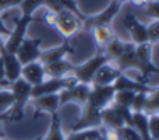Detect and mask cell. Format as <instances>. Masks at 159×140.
Wrapping results in <instances>:
<instances>
[{"label":"cell","mask_w":159,"mask_h":140,"mask_svg":"<svg viewBox=\"0 0 159 140\" xmlns=\"http://www.w3.org/2000/svg\"><path fill=\"white\" fill-rule=\"evenodd\" d=\"M90 31H92L93 41L97 42V46L100 49H103L108 44V41L113 37V31L110 25H93Z\"/></svg>","instance_id":"19"},{"label":"cell","mask_w":159,"mask_h":140,"mask_svg":"<svg viewBox=\"0 0 159 140\" xmlns=\"http://www.w3.org/2000/svg\"><path fill=\"white\" fill-rule=\"evenodd\" d=\"M59 2H61V7L64 10H70L71 14H75V15H76L81 22L86 19V15H85V14H81V10H80L76 0H59Z\"/></svg>","instance_id":"29"},{"label":"cell","mask_w":159,"mask_h":140,"mask_svg":"<svg viewBox=\"0 0 159 140\" xmlns=\"http://www.w3.org/2000/svg\"><path fill=\"white\" fill-rule=\"evenodd\" d=\"M0 56H2L3 61V69H5V79L9 83H14L20 78V71H22V64L17 59V56L14 52H9L5 49L0 51Z\"/></svg>","instance_id":"12"},{"label":"cell","mask_w":159,"mask_h":140,"mask_svg":"<svg viewBox=\"0 0 159 140\" xmlns=\"http://www.w3.org/2000/svg\"><path fill=\"white\" fill-rule=\"evenodd\" d=\"M32 20H36V17H29V15H20L17 19L16 25L10 29V34L5 37V42H3V49L9 52H14L16 54L17 47L20 46V42L25 39V32H27V27Z\"/></svg>","instance_id":"5"},{"label":"cell","mask_w":159,"mask_h":140,"mask_svg":"<svg viewBox=\"0 0 159 140\" xmlns=\"http://www.w3.org/2000/svg\"><path fill=\"white\" fill-rule=\"evenodd\" d=\"M71 52H73V47H71L70 41H64L61 46H58V47L48 49V51H41L39 61L43 64H49V63L59 61V59H64L66 54H71Z\"/></svg>","instance_id":"16"},{"label":"cell","mask_w":159,"mask_h":140,"mask_svg":"<svg viewBox=\"0 0 159 140\" xmlns=\"http://www.w3.org/2000/svg\"><path fill=\"white\" fill-rule=\"evenodd\" d=\"M130 2L134 3V5H137V7H142V5H146L149 0H130Z\"/></svg>","instance_id":"37"},{"label":"cell","mask_w":159,"mask_h":140,"mask_svg":"<svg viewBox=\"0 0 159 140\" xmlns=\"http://www.w3.org/2000/svg\"><path fill=\"white\" fill-rule=\"evenodd\" d=\"M20 78L25 79L31 86L39 85L41 81L46 79V73H44V66L41 61H32L27 64H22V71H20Z\"/></svg>","instance_id":"13"},{"label":"cell","mask_w":159,"mask_h":140,"mask_svg":"<svg viewBox=\"0 0 159 140\" xmlns=\"http://www.w3.org/2000/svg\"><path fill=\"white\" fill-rule=\"evenodd\" d=\"M119 74H120V71L113 66L112 61H108V63H105L102 68H98V71L95 73V76H93L92 85H95V86H108V85H113V81L117 79Z\"/></svg>","instance_id":"15"},{"label":"cell","mask_w":159,"mask_h":140,"mask_svg":"<svg viewBox=\"0 0 159 140\" xmlns=\"http://www.w3.org/2000/svg\"><path fill=\"white\" fill-rule=\"evenodd\" d=\"M32 105H34V108H36V113H49V115H51V113H56L61 108V105H59V93L32 98Z\"/></svg>","instance_id":"14"},{"label":"cell","mask_w":159,"mask_h":140,"mask_svg":"<svg viewBox=\"0 0 159 140\" xmlns=\"http://www.w3.org/2000/svg\"><path fill=\"white\" fill-rule=\"evenodd\" d=\"M10 34V29L5 25V22H3V17H2V14H0V36H9Z\"/></svg>","instance_id":"36"},{"label":"cell","mask_w":159,"mask_h":140,"mask_svg":"<svg viewBox=\"0 0 159 140\" xmlns=\"http://www.w3.org/2000/svg\"><path fill=\"white\" fill-rule=\"evenodd\" d=\"M113 94H115V90H113L112 85L108 86H95L92 85L88 93V100H86V107H92L97 110H103L107 105H110L113 101Z\"/></svg>","instance_id":"6"},{"label":"cell","mask_w":159,"mask_h":140,"mask_svg":"<svg viewBox=\"0 0 159 140\" xmlns=\"http://www.w3.org/2000/svg\"><path fill=\"white\" fill-rule=\"evenodd\" d=\"M117 3H120V5H124V2H125V0H115Z\"/></svg>","instance_id":"39"},{"label":"cell","mask_w":159,"mask_h":140,"mask_svg":"<svg viewBox=\"0 0 159 140\" xmlns=\"http://www.w3.org/2000/svg\"><path fill=\"white\" fill-rule=\"evenodd\" d=\"M146 32H147V42L156 46L159 39V19H152V22L149 25H146Z\"/></svg>","instance_id":"27"},{"label":"cell","mask_w":159,"mask_h":140,"mask_svg":"<svg viewBox=\"0 0 159 140\" xmlns=\"http://www.w3.org/2000/svg\"><path fill=\"white\" fill-rule=\"evenodd\" d=\"M22 0H0V12L3 10H9L12 7H19Z\"/></svg>","instance_id":"34"},{"label":"cell","mask_w":159,"mask_h":140,"mask_svg":"<svg viewBox=\"0 0 159 140\" xmlns=\"http://www.w3.org/2000/svg\"><path fill=\"white\" fill-rule=\"evenodd\" d=\"M157 110H159V93L156 88L147 93L146 103H144V113L146 115H152V113H157Z\"/></svg>","instance_id":"23"},{"label":"cell","mask_w":159,"mask_h":140,"mask_svg":"<svg viewBox=\"0 0 159 140\" xmlns=\"http://www.w3.org/2000/svg\"><path fill=\"white\" fill-rule=\"evenodd\" d=\"M14 105V96L9 88H0V115H7Z\"/></svg>","instance_id":"25"},{"label":"cell","mask_w":159,"mask_h":140,"mask_svg":"<svg viewBox=\"0 0 159 140\" xmlns=\"http://www.w3.org/2000/svg\"><path fill=\"white\" fill-rule=\"evenodd\" d=\"M130 108H125V107H120L117 103H112L107 105L103 110L100 112V122H102V127L103 128H120L124 125H130Z\"/></svg>","instance_id":"2"},{"label":"cell","mask_w":159,"mask_h":140,"mask_svg":"<svg viewBox=\"0 0 159 140\" xmlns=\"http://www.w3.org/2000/svg\"><path fill=\"white\" fill-rule=\"evenodd\" d=\"M120 9H122V5L117 3L115 0H112L100 14H95V15H90V17L86 15V19L83 20V27L92 29L93 25H110L112 20L117 17V14L120 12Z\"/></svg>","instance_id":"8"},{"label":"cell","mask_w":159,"mask_h":140,"mask_svg":"<svg viewBox=\"0 0 159 140\" xmlns=\"http://www.w3.org/2000/svg\"><path fill=\"white\" fill-rule=\"evenodd\" d=\"M110 59L105 56L103 51H98L97 54H93L90 59H86L83 64H80V66H75L73 71H71V74H73L75 78L78 79L80 83H86V85H92L93 81V76H95V73L98 71V68H102L105 63H108Z\"/></svg>","instance_id":"3"},{"label":"cell","mask_w":159,"mask_h":140,"mask_svg":"<svg viewBox=\"0 0 159 140\" xmlns=\"http://www.w3.org/2000/svg\"><path fill=\"white\" fill-rule=\"evenodd\" d=\"M124 22V27L129 31V34H130L132 44H142V42H147V32H146V25L142 24L141 20H139L137 17L134 15V14H125L122 19Z\"/></svg>","instance_id":"11"},{"label":"cell","mask_w":159,"mask_h":140,"mask_svg":"<svg viewBox=\"0 0 159 140\" xmlns=\"http://www.w3.org/2000/svg\"><path fill=\"white\" fill-rule=\"evenodd\" d=\"M100 112H102V110H97V108H92V107H86V105H83L81 115H80V118L73 123L71 132L85 130V128H100V127H102Z\"/></svg>","instance_id":"10"},{"label":"cell","mask_w":159,"mask_h":140,"mask_svg":"<svg viewBox=\"0 0 159 140\" xmlns=\"http://www.w3.org/2000/svg\"><path fill=\"white\" fill-rule=\"evenodd\" d=\"M43 5H44V0H22L20 5H19V9H20V15L32 17L34 12H36L37 9H41Z\"/></svg>","instance_id":"24"},{"label":"cell","mask_w":159,"mask_h":140,"mask_svg":"<svg viewBox=\"0 0 159 140\" xmlns=\"http://www.w3.org/2000/svg\"><path fill=\"white\" fill-rule=\"evenodd\" d=\"M52 27L56 29L64 39H70L71 36H75L80 29L83 27V22L71 14L70 10H59L58 14H54V20H52Z\"/></svg>","instance_id":"4"},{"label":"cell","mask_w":159,"mask_h":140,"mask_svg":"<svg viewBox=\"0 0 159 140\" xmlns=\"http://www.w3.org/2000/svg\"><path fill=\"white\" fill-rule=\"evenodd\" d=\"M117 135H119L120 140H141V135L130 125H124V127L117 128Z\"/></svg>","instance_id":"28"},{"label":"cell","mask_w":159,"mask_h":140,"mask_svg":"<svg viewBox=\"0 0 159 140\" xmlns=\"http://www.w3.org/2000/svg\"><path fill=\"white\" fill-rule=\"evenodd\" d=\"M44 66V73H46V78H63V76H68L71 74L73 71V64L70 61L64 59H59V61H54V63H49V64H43Z\"/></svg>","instance_id":"17"},{"label":"cell","mask_w":159,"mask_h":140,"mask_svg":"<svg viewBox=\"0 0 159 140\" xmlns=\"http://www.w3.org/2000/svg\"><path fill=\"white\" fill-rule=\"evenodd\" d=\"M64 140H102V128H85L78 132H70Z\"/></svg>","instance_id":"21"},{"label":"cell","mask_w":159,"mask_h":140,"mask_svg":"<svg viewBox=\"0 0 159 140\" xmlns=\"http://www.w3.org/2000/svg\"><path fill=\"white\" fill-rule=\"evenodd\" d=\"M130 127H134L135 132L141 135V140H152L149 135V128H147V115L144 112H132Z\"/></svg>","instance_id":"18"},{"label":"cell","mask_w":159,"mask_h":140,"mask_svg":"<svg viewBox=\"0 0 159 140\" xmlns=\"http://www.w3.org/2000/svg\"><path fill=\"white\" fill-rule=\"evenodd\" d=\"M9 90H10V93H12V96H14V105H12V108L7 112V115H9V120H16L17 122V120L22 118L25 105H27V101L31 100L32 86L29 85L25 79L19 78L17 81L10 83Z\"/></svg>","instance_id":"1"},{"label":"cell","mask_w":159,"mask_h":140,"mask_svg":"<svg viewBox=\"0 0 159 140\" xmlns=\"http://www.w3.org/2000/svg\"><path fill=\"white\" fill-rule=\"evenodd\" d=\"M43 7H46L48 12H51V14H58L59 10H63L61 2H59V0H44V5Z\"/></svg>","instance_id":"33"},{"label":"cell","mask_w":159,"mask_h":140,"mask_svg":"<svg viewBox=\"0 0 159 140\" xmlns=\"http://www.w3.org/2000/svg\"><path fill=\"white\" fill-rule=\"evenodd\" d=\"M125 46H127L125 41H120V39H117V37L113 36L112 39L108 41L107 46L103 47V52H105V56H107L110 61H115V59L125 51Z\"/></svg>","instance_id":"20"},{"label":"cell","mask_w":159,"mask_h":140,"mask_svg":"<svg viewBox=\"0 0 159 140\" xmlns=\"http://www.w3.org/2000/svg\"><path fill=\"white\" fill-rule=\"evenodd\" d=\"M51 116H52L51 127H49L48 135L43 140H64V133H63V128H61V120H59V112L51 113Z\"/></svg>","instance_id":"22"},{"label":"cell","mask_w":159,"mask_h":140,"mask_svg":"<svg viewBox=\"0 0 159 140\" xmlns=\"http://www.w3.org/2000/svg\"><path fill=\"white\" fill-rule=\"evenodd\" d=\"M157 123H159V115L152 113L147 115V128H149V135L152 140H157Z\"/></svg>","instance_id":"31"},{"label":"cell","mask_w":159,"mask_h":140,"mask_svg":"<svg viewBox=\"0 0 159 140\" xmlns=\"http://www.w3.org/2000/svg\"><path fill=\"white\" fill-rule=\"evenodd\" d=\"M10 83L5 79V69H3V61L2 56H0V88H9Z\"/></svg>","instance_id":"35"},{"label":"cell","mask_w":159,"mask_h":140,"mask_svg":"<svg viewBox=\"0 0 159 140\" xmlns=\"http://www.w3.org/2000/svg\"><path fill=\"white\" fill-rule=\"evenodd\" d=\"M134 91H115L113 94V103L120 105V107H125V108H130L132 105V100H134Z\"/></svg>","instance_id":"26"},{"label":"cell","mask_w":159,"mask_h":140,"mask_svg":"<svg viewBox=\"0 0 159 140\" xmlns=\"http://www.w3.org/2000/svg\"><path fill=\"white\" fill-rule=\"evenodd\" d=\"M3 42H5V39H3V36H0V51L3 49Z\"/></svg>","instance_id":"38"},{"label":"cell","mask_w":159,"mask_h":140,"mask_svg":"<svg viewBox=\"0 0 159 140\" xmlns=\"http://www.w3.org/2000/svg\"><path fill=\"white\" fill-rule=\"evenodd\" d=\"M146 9V14L149 15L151 19H159V3L157 0H149L146 5H142Z\"/></svg>","instance_id":"32"},{"label":"cell","mask_w":159,"mask_h":140,"mask_svg":"<svg viewBox=\"0 0 159 140\" xmlns=\"http://www.w3.org/2000/svg\"><path fill=\"white\" fill-rule=\"evenodd\" d=\"M41 39H27L25 37L24 41L20 42V46L17 47L16 56L17 59L20 61V64H27L32 61H39L41 56Z\"/></svg>","instance_id":"9"},{"label":"cell","mask_w":159,"mask_h":140,"mask_svg":"<svg viewBox=\"0 0 159 140\" xmlns=\"http://www.w3.org/2000/svg\"><path fill=\"white\" fill-rule=\"evenodd\" d=\"M90 88H92V85H86V83H76L75 86H71V88H64L59 91V105H66V103H71V101H75V103L78 105H85L86 100H88V93H90Z\"/></svg>","instance_id":"7"},{"label":"cell","mask_w":159,"mask_h":140,"mask_svg":"<svg viewBox=\"0 0 159 140\" xmlns=\"http://www.w3.org/2000/svg\"><path fill=\"white\" fill-rule=\"evenodd\" d=\"M146 91H137L134 94V100L130 105V112H144V103H146Z\"/></svg>","instance_id":"30"},{"label":"cell","mask_w":159,"mask_h":140,"mask_svg":"<svg viewBox=\"0 0 159 140\" xmlns=\"http://www.w3.org/2000/svg\"><path fill=\"white\" fill-rule=\"evenodd\" d=\"M3 140H9V138H5V137H3Z\"/></svg>","instance_id":"40"}]
</instances>
